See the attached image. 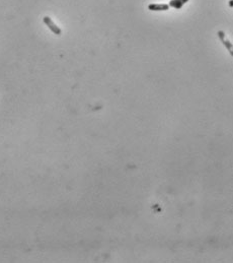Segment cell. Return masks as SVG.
I'll list each match as a JSON object with an SVG mask.
<instances>
[{
    "instance_id": "cell-1",
    "label": "cell",
    "mask_w": 233,
    "mask_h": 263,
    "mask_svg": "<svg viewBox=\"0 0 233 263\" xmlns=\"http://www.w3.org/2000/svg\"><path fill=\"white\" fill-rule=\"evenodd\" d=\"M43 20H44V23H46V26H47L52 31H53L55 35H58V36H60V35L62 34L61 29H60V27H59L58 26H56V23H55L53 20L51 19V17L45 16Z\"/></svg>"
},
{
    "instance_id": "cell-3",
    "label": "cell",
    "mask_w": 233,
    "mask_h": 263,
    "mask_svg": "<svg viewBox=\"0 0 233 263\" xmlns=\"http://www.w3.org/2000/svg\"><path fill=\"white\" fill-rule=\"evenodd\" d=\"M148 9L152 11H166L169 9V5L162 3V4H149Z\"/></svg>"
},
{
    "instance_id": "cell-5",
    "label": "cell",
    "mask_w": 233,
    "mask_h": 263,
    "mask_svg": "<svg viewBox=\"0 0 233 263\" xmlns=\"http://www.w3.org/2000/svg\"><path fill=\"white\" fill-rule=\"evenodd\" d=\"M229 6H233V0H229Z\"/></svg>"
},
{
    "instance_id": "cell-4",
    "label": "cell",
    "mask_w": 233,
    "mask_h": 263,
    "mask_svg": "<svg viewBox=\"0 0 233 263\" xmlns=\"http://www.w3.org/2000/svg\"><path fill=\"white\" fill-rule=\"evenodd\" d=\"M187 1H189V0H170L168 5L170 6V7H173L175 9H179V8H182Z\"/></svg>"
},
{
    "instance_id": "cell-2",
    "label": "cell",
    "mask_w": 233,
    "mask_h": 263,
    "mask_svg": "<svg viewBox=\"0 0 233 263\" xmlns=\"http://www.w3.org/2000/svg\"><path fill=\"white\" fill-rule=\"evenodd\" d=\"M218 36H219V38H220V40H221V42H222V44H223L224 46H225L226 48H227V50L229 51V53H230L231 55H233L232 45H231L230 42H229V41L225 38V34H224L222 31H218Z\"/></svg>"
}]
</instances>
